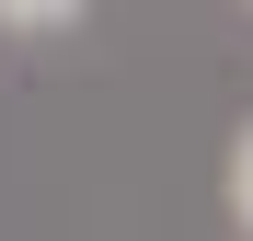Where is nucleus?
<instances>
[{
    "instance_id": "f257e3e1",
    "label": "nucleus",
    "mask_w": 253,
    "mask_h": 241,
    "mask_svg": "<svg viewBox=\"0 0 253 241\" xmlns=\"http://www.w3.org/2000/svg\"><path fill=\"white\" fill-rule=\"evenodd\" d=\"M230 218H242V230H253V127H242V138H230Z\"/></svg>"
},
{
    "instance_id": "f03ea898",
    "label": "nucleus",
    "mask_w": 253,
    "mask_h": 241,
    "mask_svg": "<svg viewBox=\"0 0 253 241\" xmlns=\"http://www.w3.org/2000/svg\"><path fill=\"white\" fill-rule=\"evenodd\" d=\"M69 12H81V0H0V23H23V34L35 23H69Z\"/></svg>"
}]
</instances>
